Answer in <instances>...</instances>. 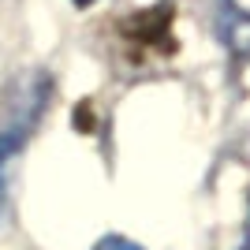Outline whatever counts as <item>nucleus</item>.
<instances>
[{
    "label": "nucleus",
    "instance_id": "1",
    "mask_svg": "<svg viewBox=\"0 0 250 250\" xmlns=\"http://www.w3.org/2000/svg\"><path fill=\"white\" fill-rule=\"evenodd\" d=\"M38 104H42V94L22 90L19 108L0 124V206H4V190H8V168H11V161L19 157L22 142H26V131H30L34 116H38Z\"/></svg>",
    "mask_w": 250,
    "mask_h": 250
},
{
    "label": "nucleus",
    "instance_id": "2",
    "mask_svg": "<svg viewBox=\"0 0 250 250\" xmlns=\"http://www.w3.org/2000/svg\"><path fill=\"white\" fill-rule=\"evenodd\" d=\"M224 42L231 45V52H239L250 60V19H239V15H231V22L224 26Z\"/></svg>",
    "mask_w": 250,
    "mask_h": 250
},
{
    "label": "nucleus",
    "instance_id": "3",
    "mask_svg": "<svg viewBox=\"0 0 250 250\" xmlns=\"http://www.w3.org/2000/svg\"><path fill=\"white\" fill-rule=\"evenodd\" d=\"M94 250H142V247L131 243V239H124V235H108V239H101Z\"/></svg>",
    "mask_w": 250,
    "mask_h": 250
},
{
    "label": "nucleus",
    "instance_id": "4",
    "mask_svg": "<svg viewBox=\"0 0 250 250\" xmlns=\"http://www.w3.org/2000/svg\"><path fill=\"white\" fill-rule=\"evenodd\" d=\"M231 15H239V19H250V0H228Z\"/></svg>",
    "mask_w": 250,
    "mask_h": 250
},
{
    "label": "nucleus",
    "instance_id": "5",
    "mask_svg": "<svg viewBox=\"0 0 250 250\" xmlns=\"http://www.w3.org/2000/svg\"><path fill=\"white\" fill-rule=\"evenodd\" d=\"M75 4H79V8H86V4H94V0H75Z\"/></svg>",
    "mask_w": 250,
    "mask_h": 250
}]
</instances>
